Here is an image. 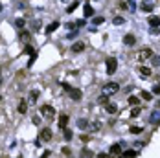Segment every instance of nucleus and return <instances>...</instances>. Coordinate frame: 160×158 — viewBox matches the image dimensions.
Segmentation results:
<instances>
[{
    "mask_svg": "<svg viewBox=\"0 0 160 158\" xmlns=\"http://www.w3.org/2000/svg\"><path fill=\"white\" fill-rule=\"evenodd\" d=\"M101 92H103V94H107V96H112V94H116V92H120V85L114 83V81H110V83H105V85L101 86Z\"/></svg>",
    "mask_w": 160,
    "mask_h": 158,
    "instance_id": "obj_1",
    "label": "nucleus"
},
{
    "mask_svg": "<svg viewBox=\"0 0 160 158\" xmlns=\"http://www.w3.org/2000/svg\"><path fill=\"white\" fill-rule=\"evenodd\" d=\"M65 88L68 90V94H70V98L72 99H75V101H79L81 98H83V94H81V90H78V88H70L68 85H65Z\"/></svg>",
    "mask_w": 160,
    "mask_h": 158,
    "instance_id": "obj_2",
    "label": "nucleus"
},
{
    "mask_svg": "<svg viewBox=\"0 0 160 158\" xmlns=\"http://www.w3.org/2000/svg\"><path fill=\"white\" fill-rule=\"evenodd\" d=\"M41 114L46 116V118H53L55 111H53V107H52V105H43V107H41Z\"/></svg>",
    "mask_w": 160,
    "mask_h": 158,
    "instance_id": "obj_3",
    "label": "nucleus"
},
{
    "mask_svg": "<svg viewBox=\"0 0 160 158\" xmlns=\"http://www.w3.org/2000/svg\"><path fill=\"white\" fill-rule=\"evenodd\" d=\"M52 136H53L52 129H43V130H41V134H39V138L43 140V142H50V140H52Z\"/></svg>",
    "mask_w": 160,
    "mask_h": 158,
    "instance_id": "obj_4",
    "label": "nucleus"
},
{
    "mask_svg": "<svg viewBox=\"0 0 160 158\" xmlns=\"http://www.w3.org/2000/svg\"><path fill=\"white\" fill-rule=\"evenodd\" d=\"M116 68H118L116 59H107V74H109V75H112V74L116 72Z\"/></svg>",
    "mask_w": 160,
    "mask_h": 158,
    "instance_id": "obj_5",
    "label": "nucleus"
},
{
    "mask_svg": "<svg viewBox=\"0 0 160 158\" xmlns=\"http://www.w3.org/2000/svg\"><path fill=\"white\" fill-rule=\"evenodd\" d=\"M149 57H153V50H151V48H144V50L138 53V59H140V61H145Z\"/></svg>",
    "mask_w": 160,
    "mask_h": 158,
    "instance_id": "obj_6",
    "label": "nucleus"
},
{
    "mask_svg": "<svg viewBox=\"0 0 160 158\" xmlns=\"http://www.w3.org/2000/svg\"><path fill=\"white\" fill-rule=\"evenodd\" d=\"M138 72H140V75H142V77L144 79H147V77H151V68H147V66H140V68H138Z\"/></svg>",
    "mask_w": 160,
    "mask_h": 158,
    "instance_id": "obj_7",
    "label": "nucleus"
},
{
    "mask_svg": "<svg viewBox=\"0 0 160 158\" xmlns=\"http://www.w3.org/2000/svg\"><path fill=\"white\" fill-rule=\"evenodd\" d=\"M136 43V37L134 35H131V33H127V35L123 37V44H127V46H133Z\"/></svg>",
    "mask_w": 160,
    "mask_h": 158,
    "instance_id": "obj_8",
    "label": "nucleus"
},
{
    "mask_svg": "<svg viewBox=\"0 0 160 158\" xmlns=\"http://www.w3.org/2000/svg\"><path fill=\"white\" fill-rule=\"evenodd\" d=\"M83 50H85V43H81V40H79V43H74V44H72V52L79 53V52H83Z\"/></svg>",
    "mask_w": 160,
    "mask_h": 158,
    "instance_id": "obj_9",
    "label": "nucleus"
},
{
    "mask_svg": "<svg viewBox=\"0 0 160 158\" xmlns=\"http://www.w3.org/2000/svg\"><path fill=\"white\" fill-rule=\"evenodd\" d=\"M68 121H70V120H68V116H66V114H61V116H59V127L65 129V127L68 125Z\"/></svg>",
    "mask_w": 160,
    "mask_h": 158,
    "instance_id": "obj_10",
    "label": "nucleus"
},
{
    "mask_svg": "<svg viewBox=\"0 0 160 158\" xmlns=\"http://www.w3.org/2000/svg\"><path fill=\"white\" fill-rule=\"evenodd\" d=\"M123 153V151H122V147L120 145H118V143H114V145H110V154H122Z\"/></svg>",
    "mask_w": 160,
    "mask_h": 158,
    "instance_id": "obj_11",
    "label": "nucleus"
},
{
    "mask_svg": "<svg viewBox=\"0 0 160 158\" xmlns=\"http://www.w3.org/2000/svg\"><path fill=\"white\" fill-rule=\"evenodd\" d=\"M57 28H59V22L55 20V22H52V24H48V26H46V33H53Z\"/></svg>",
    "mask_w": 160,
    "mask_h": 158,
    "instance_id": "obj_12",
    "label": "nucleus"
},
{
    "mask_svg": "<svg viewBox=\"0 0 160 158\" xmlns=\"http://www.w3.org/2000/svg\"><path fill=\"white\" fill-rule=\"evenodd\" d=\"M105 111H107L109 114H116V111H118V107L114 105V103H107V105H105Z\"/></svg>",
    "mask_w": 160,
    "mask_h": 158,
    "instance_id": "obj_13",
    "label": "nucleus"
},
{
    "mask_svg": "<svg viewBox=\"0 0 160 158\" xmlns=\"http://www.w3.org/2000/svg\"><path fill=\"white\" fill-rule=\"evenodd\" d=\"M149 26H151V28H158V26H160V18L158 17H149Z\"/></svg>",
    "mask_w": 160,
    "mask_h": 158,
    "instance_id": "obj_14",
    "label": "nucleus"
},
{
    "mask_svg": "<svg viewBox=\"0 0 160 158\" xmlns=\"http://www.w3.org/2000/svg\"><path fill=\"white\" fill-rule=\"evenodd\" d=\"M149 121H151V123H158V121H160V112H158V111H155V112L151 114Z\"/></svg>",
    "mask_w": 160,
    "mask_h": 158,
    "instance_id": "obj_15",
    "label": "nucleus"
},
{
    "mask_svg": "<svg viewBox=\"0 0 160 158\" xmlns=\"http://www.w3.org/2000/svg\"><path fill=\"white\" fill-rule=\"evenodd\" d=\"M98 103H100V105H107V103H109V96L107 94H101L100 98H98Z\"/></svg>",
    "mask_w": 160,
    "mask_h": 158,
    "instance_id": "obj_16",
    "label": "nucleus"
},
{
    "mask_svg": "<svg viewBox=\"0 0 160 158\" xmlns=\"http://www.w3.org/2000/svg\"><path fill=\"white\" fill-rule=\"evenodd\" d=\"M140 112H142V107H134L133 111H131V118H136V116H140Z\"/></svg>",
    "mask_w": 160,
    "mask_h": 158,
    "instance_id": "obj_17",
    "label": "nucleus"
},
{
    "mask_svg": "<svg viewBox=\"0 0 160 158\" xmlns=\"http://www.w3.org/2000/svg\"><path fill=\"white\" fill-rule=\"evenodd\" d=\"M127 101H129V105H133V107H136L138 103H140V99H138L136 96H129V99H127Z\"/></svg>",
    "mask_w": 160,
    "mask_h": 158,
    "instance_id": "obj_18",
    "label": "nucleus"
},
{
    "mask_svg": "<svg viewBox=\"0 0 160 158\" xmlns=\"http://www.w3.org/2000/svg\"><path fill=\"white\" fill-rule=\"evenodd\" d=\"M94 15V8H92V6H85V17H92Z\"/></svg>",
    "mask_w": 160,
    "mask_h": 158,
    "instance_id": "obj_19",
    "label": "nucleus"
},
{
    "mask_svg": "<svg viewBox=\"0 0 160 158\" xmlns=\"http://www.w3.org/2000/svg\"><path fill=\"white\" fill-rule=\"evenodd\" d=\"M88 125H90V123L87 120H78V127L79 129H88Z\"/></svg>",
    "mask_w": 160,
    "mask_h": 158,
    "instance_id": "obj_20",
    "label": "nucleus"
},
{
    "mask_svg": "<svg viewBox=\"0 0 160 158\" xmlns=\"http://www.w3.org/2000/svg\"><path fill=\"white\" fill-rule=\"evenodd\" d=\"M153 8H155V6H153V4H142V11H147V13H151L153 11Z\"/></svg>",
    "mask_w": 160,
    "mask_h": 158,
    "instance_id": "obj_21",
    "label": "nucleus"
},
{
    "mask_svg": "<svg viewBox=\"0 0 160 158\" xmlns=\"http://www.w3.org/2000/svg\"><path fill=\"white\" fill-rule=\"evenodd\" d=\"M140 98H142V99H145V101H151L153 94H151V92H142V94H140Z\"/></svg>",
    "mask_w": 160,
    "mask_h": 158,
    "instance_id": "obj_22",
    "label": "nucleus"
},
{
    "mask_svg": "<svg viewBox=\"0 0 160 158\" xmlns=\"http://www.w3.org/2000/svg\"><path fill=\"white\" fill-rule=\"evenodd\" d=\"M24 24H26V20H24V18H17V20H15V26H17L18 30H20V28H24Z\"/></svg>",
    "mask_w": 160,
    "mask_h": 158,
    "instance_id": "obj_23",
    "label": "nucleus"
},
{
    "mask_svg": "<svg viewBox=\"0 0 160 158\" xmlns=\"http://www.w3.org/2000/svg\"><path fill=\"white\" fill-rule=\"evenodd\" d=\"M18 112H20V114H24V112H26V101H24V99L18 103Z\"/></svg>",
    "mask_w": 160,
    "mask_h": 158,
    "instance_id": "obj_24",
    "label": "nucleus"
},
{
    "mask_svg": "<svg viewBox=\"0 0 160 158\" xmlns=\"http://www.w3.org/2000/svg\"><path fill=\"white\" fill-rule=\"evenodd\" d=\"M122 154H123V156H136V154H138V151H133V149H129V151H123Z\"/></svg>",
    "mask_w": 160,
    "mask_h": 158,
    "instance_id": "obj_25",
    "label": "nucleus"
},
{
    "mask_svg": "<svg viewBox=\"0 0 160 158\" xmlns=\"http://www.w3.org/2000/svg\"><path fill=\"white\" fill-rule=\"evenodd\" d=\"M90 129H92V130H100V129H101V121H94V123H90Z\"/></svg>",
    "mask_w": 160,
    "mask_h": 158,
    "instance_id": "obj_26",
    "label": "nucleus"
},
{
    "mask_svg": "<svg viewBox=\"0 0 160 158\" xmlns=\"http://www.w3.org/2000/svg\"><path fill=\"white\" fill-rule=\"evenodd\" d=\"M72 136H74V134H72V130H68V129L65 127V140H66V142H70V140H72Z\"/></svg>",
    "mask_w": 160,
    "mask_h": 158,
    "instance_id": "obj_27",
    "label": "nucleus"
},
{
    "mask_svg": "<svg viewBox=\"0 0 160 158\" xmlns=\"http://www.w3.org/2000/svg\"><path fill=\"white\" fill-rule=\"evenodd\" d=\"M37 98H39V92H37V90H33V92H31V96H30V101H31V103H35V101H37Z\"/></svg>",
    "mask_w": 160,
    "mask_h": 158,
    "instance_id": "obj_28",
    "label": "nucleus"
},
{
    "mask_svg": "<svg viewBox=\"0 0 160 158\" xmlns=\"http://www.w3.org/2000/svg\"><path fill=\"white\" fill-rule=\"evenodd\" d=\"M78 4H79V2H72V4H70V6L66 8V11H68V13H72V11H74L75 8H78Z\"/></svg>",
    "mask_w": 160,
    "mask_h": 158,
    "instance_id": "obj_29",
    "label": "nucleus"
},
{
    "mask_svg": "<svg viewBox=\"0 0 160 158\" xmlns=\"http://www.w3.org/2000/svg\"><path fill=\"white\" fill-rule=\"evenodd\" d=\"M61 151H63V154H65V156H70V154H72V151H70V147H63Z\"/></svg>",
    "mask_w": 160,
    "mask_h": 158,
    "instance_id": "obj_30",
    "label": "nucleus"
},
{
    "mask_svg": "<svg viewBox=\"0 0 160 158\" xmlns=\"http://www.w3.org/2000/svg\"><path fill=\"white\" fill-rule=\"evenodd\" d=\"M120 8L122 9H129V2H127V0H122V2H120Z\"/></svg>",
    "mask_w": 160,
    "mask_h": 158,
    "instance_id": "obj_31",
    "label": "nucleus"
},
{
    "mask_svg": "<svg viewBox=\"0 0 160 158\" xmlns=\"http://www.w3.org/2000/svg\"><path fill=\"white\" fill-rule=\"evenodd\" d=\"M131 132H133V134H140L142 132V127H131Z\"/></svg>",
    "mask_w": 160,
    "mask_h": 158,
    "instance_id": "obj_32",
    "label": "nucleus"
},
{
    "mask_svg": "<svg viewBox=\"0 0 160 158\" xmlns=\"http://www.w3.org/2000/svg\"><path fill=\"white\" fill-rule=\"evenodd\" d=\"M112 22H114V24H118V26H120V24H123V22H125V20H123L122 17H114V20H112Z\"/></svg>",
    "mask_w": 160,
    "mask_h": 158,
    "instance_id": "obj_33",
    "label": "nucleus"
},
{
    "mask_svg": "<svg viewBox=\"0 0 160 158\" xmlns=\"http://www.w3.org/2000/svg\"><path fill=\"white\" fill-rule=\"evenodd\" d=\"M151 92H153V94H156V96H160V85H155Z\"/></svg>",
    "mask_w": 160,
    "mask_h": 158,
    "instance_id": "obj_34",
    "label": "nucleus"
},
{
    "mask_svg": "<svg viewBox=\"0 0 160 158\" xmlns=\"http://www.w3.org/2000/svg\"><path fill=\"white\" fill-rule=\"evenodd\" d=\"M153 66H160V55L158 57H153Z\"/></svg>",
    "mask_w": 160,
    "mask_h": 158,
    "instance_id": "obj_35",
    "label": "nucleus"
},
{
    "mask_svg": "<svg viewBox=\"0 0 160 158\" xmlns=\"http://www.w3.org/2000/svg\"><path fill=\"white\" fill-rule=\"evenodd\" d=\"M81 156H92V153H90L88 149H83V151H81Z\"/></svg>",
    "mask_w": 160,
    "mask_h": 158,
    "instance_id": "obj_36",
    "label": "nucleus"
},
{
    "mask_svg": "<svg viewBox=\"0 0 160 158\" xmlns=\"http://www.w3.org/2000/svg\"><path fill=\"white\" fill-rule=\"evenodd\" d=\"M20 37L26 40V39H30V33H28V31H20Z\"/></svg>",
    "mask_w": 160,
    "mask_h": 158,
    "instance_id": "obj_37",
    "label": "nucleus"
},
{
    "mask_svg": "<svg viewBox=\"0 0 160 158\" xmlns=\"http://www.w3.org/2000/svg\"><path fill=\"white\" fill-rule=\"evenodd\" d=\"M94 24H103V17H98V18H94Z\"/></svg>",
    "mask_w": 160,
    "mask_h": 158,
    "instance_id": "obj_38",
    "label": "nucleus"
},
{
    "mask_svg": "<svg viewBox=\"0 0 160 158\" xmlns=\"http://www.w3.org/2000/svg\"><path fill=\"white\" fill-rule=\"evenodd\" d=\"M24 52H26V53H30V55H33V50H31L30 46H26V50H24Z\"/></svg>",
    "mask_w": 160,
    "mask_h": 158,
    "instance_id": "obj_39",
    "label": "nucleus"
},
{
    "mask_svg": "<svg viewBox=\"0 0 160 158\" xmlns=\"http://www.w3.org/2000/svg\"><path fill=\"white\" fill-rule=\"evenodd\" d=\"M88 140H90V136H87V134L81 136V142H88Z\"/></svg>",
    "mask_w": 160,
    "mask_h": 158,
    "instance_id": "obj_40",
    "label": "nucleus"
},
{
    "mask_svg": "<svg viewBox=\"0 0 160 158\" xmlns=\"http://www.w3.org/2000/svg\"><path fill=\"white\" fill-rule=\"evenodd\" d=\"M0 11H2V6H0Z\"/></svg>",
    "mask_w": 160,
    "mask_h": 158,
    "instance_id": "obj_41",
    "label": "nucleus"
}]
</instances>
